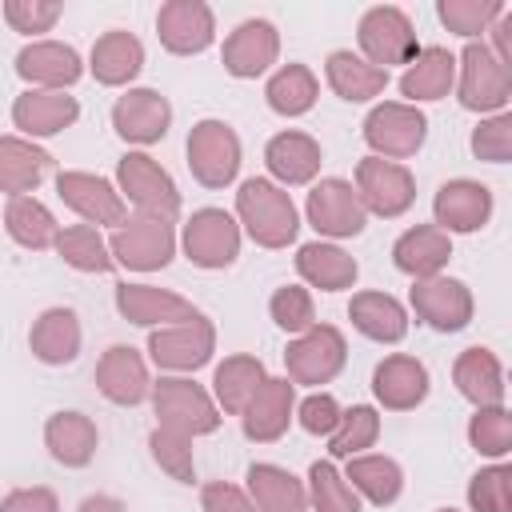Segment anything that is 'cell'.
I'll return each mask as SVG.
<instances>
[{"instance_id":"1","label":"cell","mask_w":512,"mask_h":512,"mask_svg":"<svg viewBox=\"0 0 512 512\" xmlns=\"http://www.w3.org/2000/svg\"><path fill=\"white\" fill-rule=\"evenodd\" d=\"M236 216L260 248H288L300 232V216H296L292 196L276 180H264V176H252L240 184Z\"/></svg>"},{"instance_id":"2","label":"cell","mask_w":512,"mask_h":512,"mask_svg":"<svg viewBox=\"0 0 512 512\" xmlns=\"http://www.w3.org/2000/svg\"><path fill=\"white\" fill-rule=\"evenodd\" d=\"M148 396H152V412H156L160 428H172L184 436H208L220 428L216 400L184 376H160Z\"/></svg>"},{"instance_id":"3","label":"cell","mask_w":512,"mask_h":512,"mask_svg":"<svg viewBox=\"0 0 512 512\" xmlns=\"http://www.w3.org/2000/svg\"><path fill=\"white\" fill-rule=\"evenodd\" d=\"M116 184H120V196L140 208V216H152V220H176L180 216V192L172 184V176L148 156V152H128L120 156L116 164Z\"/></svg>"},{"instance_id":"4","label":"cell","mask_w":512,"mask_h":512,"mask_svg":"<svg viewBox=\"0 0 512 512\" xmlns=\"http://www.w3.org/2000/svg\"><path fill=\"white\" fill-rule=\"evenodd\" d=\"M456 96L468 112H504V104L512 100V72L492 56L488 44L468 40V48L460 52Z\"/></svg>"},{"instance_id":"5","label":"cell","mask_w":512,"mask_h":512,"mask_svg":"<svg viewBox=\"0 0 512 512\" xmlns=\"http://www.w3.org/2000/svg\"><path fill=\"white\" fill-rule=\"evenodd\" d=\"M356 40H360V52L368 64L384 68L388 64H412V56L420 52L416 44V32H412V20L392 8V4H376L360 16V28H356Z\"/></svg>"},{"instance_id":"6","label":"cell","mask_w":512,"mask_h":512,"mask_svg":"<svg viewBox=\"0 0 512 512\" xmlns=\"http://www.w3.org/2000/svg\"><path fill=\"white\" fill-rule=\"evenodd\" d=\"M428 136V116L404 100H384L368 112L364 120V140L380 160H400L416 156Z\"/></svg>"},{"instance_id":"7","label":"cell","mask_w":512,"mask_h":512,"mask_svg":"<svg viewBox=\"0 0 512 512\" xmlns=\"http://www.w3.org/2000/svg\"><path fill=\"white\" fill-rule=\"evenodd\" d=\"M188 168L204 188H224L240 172V136L224 120H200L188 132Z\"/></svg>"},{"instance_id":"8","label":"cell","mask_w":512,"mask_h":512,"mask_svg":"<svg viewBox=\"0 0 512 512\" xmlns=\"http://www.w3.org/2000/svg\"><path fill=\"white\" fill-rule=\"evenodd\" d=\"M348 360V344L340 328L332 324H312L284 348V368L292 384H328Z\"/></svg>"},{"instance_id":"9","label":"cell","mask_w":512,"mask_h":512,"mask_svg":"<svg viewBox=\"0 0 512 512\" xmlns=\"http://www.w3.org/2000/svg\"><path fill=\"white\" fill-rule=\"evenodd\" d=\"M356 196L364 204V212H376L384 220L404 216L416 200V180L404 164L396 160H380V156H364L356 164Z\"/></svg>"},{"instance_id":"10","label":"cell","mask_w":512,"mask_h":512,"mask_svg":"<svg viewBox=\"0 0 512 512\" xmlns=\"http://www.w3.org/2000/svg\"><path fill=\"white\" fill-rule=\"evenodd\" d=\"M108 252H112L116 264H124L132 272H156L176 256V232H172L168 220L136 216V220H124L112 232Z\"/></svg>"},{"instance_id":"11","label":"cell","mask_w":512,"mask_h":512,"mask_svg":"<svg viewBox=\"0 0 512 512\" xmlns=\"http://www.w3.org/2000/svg\"><path fill=\"white\" fill-rule=\"evenodd\" d=\"M212 352H216V328L204 316L168 324V328H152V336H148L152 364L168 368V372H196L212 360Z\"/></svg>"},{"instance_id":"12","label":"cell","mask_w":512,"mask_h":512,"mask_svg":"<svg viewBox=\"0 0 512 512\" xmlns=\"http://www.w3.org/2000/svg\"><path fill=\"white\" fill-rule=\"evenodd\" d=\"M304 212H308V224H312L320 236H332V240L360 236V232H364V220H368V212H364L356 188H352L348 180H340V176H328V180L312 184Z\"/></svg>"},{"instance_id":"13","label":"cell","mask_w":512,"mask_h":512,"mask_svg":"<svg viewBox=\"0 0 512 512\" xmlns=\"http://www.w3.org/2000/svg\"><path fill=\"white\" fill-rule=\"evenodd\" d=\"M184 256L196 268H228L240 256V224L224 208H200L184 224Z\"/></svg>"},{"instance_id":"14","label":"cell","mask_w":512,"mask_h":512,"mask_svg":"<svg viewBox=\"0 0 512 512\" xmlns=\"http://www.w3.org/2000/svg\"><path fill=\"white\" fill-rule=\"evenodd\" d=\"M412 312L436 332H460L472 320V292L464 280L428 276L412 284Z\"/></svg>"},{"instance_id":"15","label":"cell","mask_w":512,"mask_h":512,"mask_svg":"<svg viewBox=\"0 0 512 512\" xmlns=\"http://www.w3.org/2000/svg\"><path fill=\"white\" fill-rule=\"evenodd\" d=\"M292 416H296V384H292L288 376H268V380L256 388V396L244 404L240 428H244L248 440L272 444V440H280V436L288 432Z\"/></svg>"},{"instance_id":"16","label":"cell","mask_w":512,"mask_h":512,"mask_svg":"<svg viewBox=\"0 0 512 512\" xmlns=\"http://www.w3.org/2000/svg\"><path fill=\"white\" fill-rule=\"evenodd\" d=\"M56 192L60 200L92 228L100 224H124V196L96 172H60L56 176Z\"/></svg>"},{"instance_id":"17","label":"cell","mask_w":512,"mask_h":512,"mask_svg":"<svg viewBox=\"0 0 512 512\" xmlns=\"http://www.w3.org/2000/svg\"><path fill=\"white\" fill-rule=\"evenodd\" d=\"M156 36L168 52L176 56H196L212 44L216 36V20H212V8L200 4V0H168L160 12H156Z\"/></svg>"},{"instance_id":"18","label":"cell","mask_w":512,"mask_h":512,"mask_svg":"<svg viewBox=\"0 0 512 512\" xmlns=\"http://www.w3.org/2000/svg\"><path fill=\"white\" fill-rule=\"evenodd\" d=\"M168 124H172V104L156 88H128L112 104V128L128 144H156L168 136Z\"/></svg>"},{"instance_id":"19","label":"cell","mask_w":512,"mask_h":512,"mask_svg":"<svg viewBox=\"0 0 512 512\" xmlns=\"http://www.w3.org/2000/svg\"><path fill=\"white\" fill-rule=\"evenodd\" d=\"M116 312L140 328H168V324H184V320L200 316L192 308V300H184L168 288H152V284H120L116 288Z\"/></svg>"},{"instance_id":"20","label":"cell","mask_w":512,"mask_h":512,"mask_svg":"<svg viewBox=\"0 0 512 512\" xmlns=\"http://www.w3.org/2000/svg\"><path fill=\"white\" fill-rule=\"evenodd\" d=\"M16 72L20 80L44 88V92H64L80 80L84 64H80V52L72 44H60V40H32L28 48H20L16 56Z\"/></svg>"},{"instance_id":"21","label":"cell","mask_w":512,"mask_h":512,"mask_svg":"<svg viewBox=\"0 0 512 512\" xmlns=\"http://www.w3.org/2000/svg\"><path fill=\"white\" fill-rule=\"evenodd\" d=\"M432 216H436V228L440 232H476L488 224L492 216V192L488 184L480 180H448L440 184L436 200H432Z\"/></svg>"},{"instance_id":"22","label":"cell","mask_w":512,"mask_h":512,"mask_svg":"<svg viewBox=\"0 0 512 512\" xmlns=\"http://www.w3.org/2000/svg\"><path fill=\"white\" fill-rule=\"evenodd\" d=\"M276 56H280V32L268 20H244L224 40V72H232L236 80H252L268 72Z\"/></svg>"},{"instance_id":"23","label":"cell","mask_w":512,"mask_h":512,"mask_svg":"<svg viewBox=\"0 0 512 512\" xmlns=\"http://www.w3.org/2000/svg\"><path fill=\"white\" fill-rule=\"evenodd\" d=\"M96 388H100L104 400L124 404V408L148 400L152 380H148L144 356H140L136 348H128V344H112V348L100 356V364H96Z\"/></svg>"},{"instance_id":"24","label":"cell","mask_w":512,"mask_h":512,"mask_svg":"<svg viewBox=\"0 0 512 512\" xmlns=\"http://www.w3.org/2000/svg\"><path fill=\"white\" fill-rule=\"evenodd\" d=\"M80 116V104L76 96L68 92H44V88H28L12 100V124L24 132V136H56L64 132L68 124H76Z\"/></svg>"},{"instance_id":"25","label":"cell","mask_w":512,"mask_h":512,"mask_svg":"<svg viewBox=\"0 0 512 512\" xmlns=\"http://www.w3.org/2000/svg\"><path fill=\"white\" fill-rule=\"evenodd\" d=\"M448 260H452V236L440 232L436 224H416V228L400 232L392 244V264L412 280L440 276V268Z\"/></svg>"},{"instance_id":"26","label":"cell","mask_w":512,"mask_h":512,"mask_svg":"<svg viewBox=\"0 0 512 512\" xmlns=\"http://www.w3.org/2000/svg\"><path fill=\"white\" fill-rule=\"evenodd\" d=\"M372 392H376V400L384 408L408 412L428 396V368L416 356H404V352L384 356L376 364V372H372Z\"/></svg>"},{"instance_id":"27","label":"cell","mask_w":512,"mask_h":512,"mask_svg":"<svg viewBox=\"0 0 512 512\" xmlns=\"http://www.w3.org/2000/svg\"><path fill=\"white\" fill-rule=\"evenodd\" d=\"M456 84V56L440 44H428L412 56V64L400 76V92L408 96L404 104H420V100H444Z\"/></svg>"},{"instance_id":"28","label":"cell","mask_w":512,"mask_h":512,"mask_svg":"<svg viewBox=\"0 0 512 512\" xmlns=\"http://www.w3.org/2000/svg\"><path fill=\"white\" fill-rule=\"evenodd\" d=\"M28 348L40 364H72L80 356V320L72 308H44L32 320Z\"/></svg>"},{"instance_id":"29","label":"cell","mask_w":512,"mask_h":512,"mask_svg":"<svg viewBox=\"0 0 512 512\" xmlns=\"http://www.w3.org/2000/svg\"><path fill=\"white\" fill-rule=\"evenodd\" d=\"M44 444H48L56 464L84 468L96 456L100 432H96L92 416H84V412H52L48 424H44Z\"/></svg>"},{"instance_id":"30","label":"cell","mask_w":512,"mask_h":512,"mask_svg":"<svg viewBox=\"0 0 512 512\" xmlns=\"http://www.w3.org/2000/svg\"><path fill=\"white\" fill-rule=\"evenodd\" d=\"M88 68H92V76H96L100 84L120 88V84H128V80L140 76V68H144V44H140L132 32L112 28V32H104V36L92 44Z\"/></svg>"},{"instance_id":"31","label":"cell","mask_w":512,"mask_h":512,"mask_svg":"<svg viewBox=\"0 0 512 512\" xmlns=\"http://www.w3.org/2000/svg\"><path fill=\"white\" fill-rule=\"evenodd\" d=\"M348 316H352V328L376 344H396L408 336V312L388 292H356L348 304Z\"/></svg>"},{"instance_id":"32","label":"cell","mask_w":512,"mask_h":512,"mask_svg":"<svg viewBox=\"0 0 512 512\" xmlns=\"http://www.w3.org/2000/svg\"><path fill=\"white\" fill-rule=\"evenodd\" d=\"M452 380L464 400L476 408H496L504 404V368L488 348H464L452 364Z\"/></svg>"},{"instance_id":"33","label":"cell","mask_w":512,"mask_h":512,"mask_svg":"<svg viewBox=\"0 0 512 512\" xmlns=\"http://www.w3.org/2000/svg\"><path fill=\"white\" fill-rule=\"evenodd\" d=\"M320 144L308 132H276L264 148V164L280 184H308L320 172Z\"/></svg>"},{"instance_id":"34","label":"cell","mask_w":512,"mask_h":512,"mask_svg":"<svg viewBox=\"0 0 512 512\" xmlns=\"http://www.w3.org/2000/svg\"><path fill=\"white\" fill-rule=\"evenodd\" d=\"M324 72H328L332 92H336L340 100H348V104H364V100H372V96H380V92L388 88V72L376 68V64H368L364 56H356V52H348V48L328 52Z\"/></svg>"},{"instance_id":"35","label":"cell","mask_w":512,"mask_h":512,"mask_svg":"<svg viewBox=\"0 0 512 512\" xmlns=\"http://www.w3.org/2000/svg\"><path fill=\"white\" fill-rule=\"evenodd\" d=\"M248 500L256 512H308V488L280 464L248 468Z\"/></svg>"},{"instance_id":"36","label":"cell","mask_w":512,"mask_h":512,"mask_svg":"<svg viewBox=\"0 0 512 512\" xmlns=\"http://www.w3.org/2000/svg\"><path fill=\"white\" fill-rule=\"evenodd\" d=\"M52 168V156L24 136H0V192L28 196Z\"/></svg>"},{"instance_id":"37","label":"cell","mask_w":512,"mask_h":512,"mask_svg":"<svg viewBox=\"0 0 512 512\" xmlns=\"http://www.w3.org/2000/svg\"><path fill=\"white\" fill-rule=\"evenodd\" d=\"M296 272H300L312 288H320V292L352 288V284H356V276H360L356 260H352L340 244H324V240L304 244V248L296 252Z\"/></svg>"},{"instance_id":"38","label":"cell","mask_w":512,"mask_h":512,"mask_svg":"<svg viewBox=\"0 0 512 512\" xmlns=\"http://www.w3.org/2000/svg\"><path fill=\"white\" fill-rule=\"evenodd\" d=\"M4 228H8V236H12L20 248H32V252L52 248L56 236H60L56 216H52L36 196H12L8 208H4Z\"/></svg>"},{"instance_id":"39","label":"cell","mask_w":512,"mask_h":512,"mask_svg":"<svg viewBox=\"0 0 512 512\" xmlns=\"http://www.w3.org/2000/svg\"><path fill=\"white\" fill-rule=\"evenodd\" d=\"M268 380V372H264V364L256 360V356H228L220 368H216V376H212V392H216V408H224V412H244V404L256 396V388Z\"/></svg>"},{"instance_id":"40","label":"cell","mask_w":512,"mask_h":512,"mask_svg":"<svg viewBox=\"0 0 512 512\" xmlns=\"http://www.w3.org/2000/svg\"><path fill=\"white\" fill-rule=\"evenodd\" d=\"M344 480L352 484V492L368 496L372 504H392L404 492V472L392 456H348V472Z\"/></svg>"},{"instance_id":"41","label":"cell","mask_w":512,"mask_h":512,"mask_svg":"<svg viewBox=\"0 0 512 512\" xmlns=\"http://www.w3.org/2000/svg\"><path fill=\"white\" fill-rule=\"evenodd\" d=\"M264 96H268V108H272V112H280V116H304V112L316 104L320 84H316L312 68H304V64H284V68L272 72Z\"/></svg>"},{"instance_id":"42","label":"cell","mask_w":512,"mask_h":512,"mask_svg":"<svg viewBox=\"0 0 512 512\" xmlns=\"http://www.w3.org/2000/svg\"><path fill=\"white\" fill-rule=\"evenodd\" d=\"M52 248L76 272H112L116 268V260L108 252V240L92 224H68V228H60V236H56Z\"/></svg>"},{"instance_id":"43","label":"cell","mask_w":512,"mask_h":512,"mask_svg":"<svg viewBox=\"0 0 512 512\" xmlns=\"http://www.w3.org/2000/svg\"><path fill=\"white\" fill-rule=\"evenodd\" d=\"M376 436H380V416H376V408L352 404L348 412H340V424H336V432L328 436V456H332V460L360 456L364 448L376 444Z\"/></svg>"},{"instance_id":"44","label":"cell","mask_w":512,"mask_h":512,"mask_svg":"<svg viewBox=\"0 0 512 512\" xmlns=\"http://www.w3.org/2000/svg\"><path fill=\"white\" fill-rule=\"evenodd\" d=\"M308 500L316 512H360V496L332 460H316L308 468Z\"/></svg>"},{"instance_id":"45","label":"cell","mask_w":512,"mask_h":512,"mask_svg":"<svg viewBox=\"0 0 512 512\" xmlns=\"http://www.w3.org/2000/svg\"><path fill=\"white\" fill-rule=\"evenodd\" d=\"M436 12H440V20H444L448 32L472 40V36H480V32H488L496 24V16L504 12V4L500 0H440Z\"/></svg>"},{"instance_id":"46","label":"cell","mask_w":512,"mask_h":512,"mask_svg":"<svg viewBox=\"0 0 512 512\" xmlns=\"http://www.w3.org/2000/svg\"><path fill=\"white\" fill-rule=\"evenodd\" d=\"M468 440L480 456H508L512 452V416L504 404L496 408H476V416L468 420Z\"/></svg>"},{"instance_id":"47","label":"cell","mask_w":512,"mask_h":512,"mask_svg":"<svg viewBox=\"0 0 512 512\" xmlns=\"http://www.w3.org/2000/svg\"><path fill=\"white\" fill-rule=\"evenodd\" d=\"M148 448H152V460L180 484H192L196 476V460H192V436L184 432H172V428H160L148 436Z\"/></svg>"},{"instance_id":"48","label":"cell","mask_w":512,"mask_h":512,"mask_svg":"<svg viewBox=\"0 0 512 512\" xmlns=\"http://www.w3.org/2000/svg\"><path fill=\"white\" fill-rule=\"evenodd\" d=\"M472 512H512V472L504 464L480 468L468 484Z\"/></svg>"},{"instance_id":"49","label":"cell","mask_w":512,"mask_h":512,"mask_svg":"<svg viewBox=\"0 0 512 512\" xmlns=\"http://www.w3.org/2000/svg\"><path fill=\"white\" fill-rule=\"evenodd\" d=\"M268 312H272V320H276L284 332H296V336L308 332V328L316 324L312 292L300 288V284H284V288H276L272 300H268Z\"/></svg>"},{"instance_id":"50","label":"cell","mask_w":512,"mask_h":512,"mask_svg":"<svg viewBox=\"0 0 512 512\" xmlns=\"http://www.w3.org/2000/svg\"><path fill=\"white\" fill-rule=\"evenodd\" d=\"M472 152H476V160L508 164L512 160V116L496 112V116L480 120L476 132H472Z\"/></svg>"},{"instance_id":"51","label":"cell","mask_w":512,"mask_h":512,"mask_svg":"<svg viewBox=\"0 0 512 512\" xmlns=\"http://www.w3.org/2000/svg\"><path fill=\"white\" fill-rule=\"evenodd\" d=\"M60 4L56 0H8L4 4V20L12 24V32H48L60 20Z\"/></svg>"},{"instance_id":"52","label":"cell","mask_w":512,"mask_h":512,"mask_svg":"<svg viewBox=\"0 0 512 512\" xmlns=\"http://www.w3.org/2000/svg\"><path fill=\"white\" fill-rule=\"evenodd\" d=\"M340 404H336V396H328V392H312L300 408H296V420H300V428L308 432V436H332L336 432V424H340Z\"/></svg>"},{"instance_id":"53","label":"cell","mask_w":512,"mask_h":512,"mask_svg":"<svg viewBox=\"0 0 512 512\" xmlns=\"http://www.w3.org/2000/svg\"><path fill=\"white\" fill-rule=\"evenodd\" d=\"M200 508L204 512H256V504L248 500V492H240L228 480H212L200 488Z\"/></svg>"},{"instance_id":"54","label":"cell","mask_w":512,"mask_h":512,"mask_svg":"<svg viewBox=\"0 0 512 512\" xmlns=\"http://www.w3.org/2000/svg\"><path fill=\"white\" fill-rule=\"evenodd\" d=\"M0 512H60V500L52 488H16L0 500Z\"/></svg>"},{"instance_id":"55","label":"cell","mask_w":512,"mask_h":512,"mask_svg":"<svg viewBox=\"0 0 512 512\" xmlns=\"http://www.w3.org/2000/svg\"><path fill=\"white\" fill-rule=\"evenodd\" d=\"M492 44H496L492 56L508 68V64H512V12H508V8H504V12L496 16V24H492Z\"/></svg>"},{"instance_id":"56","label":"cell","mask_w":512,"mask_h":512,"mask_svg":"<svg viewBox=\"0 0 512 512\" xmlns=\"http://www.w3.org/2000/svg\"><path fill=\"white\" fill-rule=\"evenodd\" d=\"M80 512H124V504H120L116 496L96 492V496H84V500H80Z\"/></svg>"},{"instance_id":"57","label":"cell","mask_w":512,"mask_h":512,"mask_svg":"<svg viewBox=\"0 0 512 512\" xmlns=\"http://www.w3.org/2000/svg\"><path fill=\"white\" fill-rule=\"evenodd\" d=\"M436 512H456V508H436Z\"/></svg>"}]
</instances>
